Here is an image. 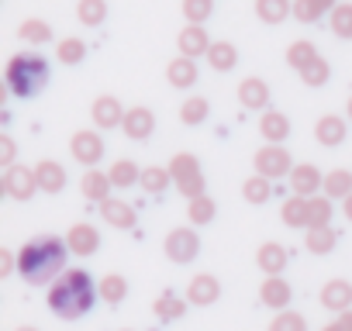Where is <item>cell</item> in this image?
Listing matches in <instances>:
<instances>
[{
    "label": "cell",
    "instance_id": "6da1fadb",
    "mask_svg": "<svg viewBox=\"0 0 352 331\" xmlns=\"http://www.w3.org/2000/svg\"><path fill=\"white\" fill-rule=\"evenodd\" d=\"M69 255V242L56 238V235H38L32 242H25V249L18 252V273L28 283H49Z\"/></svg>",
    "mask_w": 352,
    "mask_h": 331
},
{
    "label": "cell",
    "instance_id": "7a4b0ae2",
    "mask_svg": "<svg viewBox=\"0 0 352 331\" xmlns=\"http://www.w3.org/2000/svg\"><path fill=\"white\" fill-rule=\"evenodd\" d=\"M94 300H97V290H94V279H90L87 269H69V273H63V276L52 283V290H49V307H52V314H59L63 321H76V317L90 314Z\"/></svg>",
    "mask_w": 352,
    "mask_h": 331
},
{
    "label": "cell",
    "instance_id": "3957f363",
    "mask_svg": "<svg viewBox=\"0 0 352 331\" xmlns=\"http://www.w3.org/2000/svg\"><path fill=\"white\" fill-rule=\"evenodd\" d=\"M49 80V62L38 52H18L8 62V87L18 97H35Z\"/></svg>",
    "mask_w": 352,
    "mask_h": 331
},
{
    "label": "cell",
    "instance_id": "277c9868",
    "mask_svg": "<svg viewBox=\"0 0 352 331\" xmlns=\"http://www.w3.org/2000/svg\"><path fill=\"white\" fill-rule=\"evenodd\" d=\"M169 173L176 180V187H180L187 197H201L204 190V176H201V162L194 155H176L173 166H169Z\"/></svg>",
    "mask_w": 352,
    "mask_h": 331
},
{
    "label": "cell",
    "instance_id": "5b68a950",
    "mask_svg": "<svg viewBox=\"0 0 352 331\" xmlns=\"http://www.w3.org/2000/svg\"><path fill=\"white\" fill-rule=\"evenodd\" d=\"M38 187V176L35 170H28V166H11V170L4 173V194L14 197V201H32Z\"/></svg>",
    "mask_w": 352,
    "mask_h": 331
},
{
    "label": "cell",
    "instance_id": "8992f818",
    "mask_svg": "<svg viewBox=\"0 0 352 331\" xmlns=\"http://www.w3.org/2000/svg\"><path fill=\"white\" fill-rule=\"evenodd\" d=\"M166 255L173 259V262H190L194 255H197V249H201V242H197V235L190 231V228H176V231H169L166 235Z\"/></svg>",
    "mask_w": 352,
    "mask_h": 331
},
{
    "label": "cell",
    "instance_id": "52a82bcc",
    "mask_svg": "<svg viewBox=\"0 0 352 331\" xmlns=\"http://www.w3.org/2000/svg\"><path fill=\"white\" fill-rule=\"evenodd\" d=\"M256 173L259 176H283V173H290V155H287V148H280V145H266V148H259V155H256Z\"/></svg>",
    "mask_w": 352,
    "mask_h": 331
},
{
    "label": "cell",
    "instance_id": "ba28073f",
    "mask_svg": "<svg viewBox=\"0 0 352 331\" xmlns=\"http://www.w3.org/2000/svg\"><path fill=\"white\" fill-rule=\"evenodd\" d=\"M166 80H169L176 90H187V87H194V83H197V62H194L190 56L173 59V62L166 66Z\"/></svg>",
    "mask_w": 352,
    "mask_h": 331
},
{
    "label": "cell",
    "instance_id": "9c48e42d",
    "mask_svg": "<svg viewBox=\"0 0 352 331\" xmlns=\"http://www.w3.org/2000/svg\"><path fill=\"white\" fill-rule=\"evenodd\" d=\"M176 42H180V52H184V56H190V59L208 56V49H211V38H208V32H204L201 25H187Z\"/></svg>",
    "mask_w": 352,
    "mask_h": 331
},
{
    "label": "cell",
    "instance_id": "30bf717a",
    "mask_svg": "<svg viewBox=\"0 0 352 331\" xmlns=\"http://www.w3.org/2000/svg\"><path fill=\"white\" fill-rule=\"evenodd\" d=\"M73 155H76L83 166H94V162H100L104 145H100V138H97L94 131H76V135H73Z\"/></svg>",
    "mask_w": 352,
    "mask_h": 331
},
{
    "label": "cell",
    "instance_id": "8fae6325",
    "mask_svg": "<svg viewBox=\"0 0 352 331\" xmlns=\"http://www.w3.org/2000/svg\"><path fill=\"white\" fill-rule=\"evenodd\" d=\"M121 124H124V135H128V138H148L152 128H155V117H152L148 107H131Z\"/></svg>",
    "mask_w": 352,
    "mask_h": 331
},
{
    "label": "cell",
    "instance_id": "7c38bea8",
    "mask_svg": "<svg viewBox=\"0 0 352 331\" xmlns=\"http://www.w3.org/2000/svg\"><path fill=\"white\" fill-rule=\"evenodd\" d=\"M239 100L249 107V111H259V107H266L270 104V87L263 83V80H242L239 83Z\"/></svg>",
    "mask_w": 352,
    "mask_h": 331
},
{
    "label": "cell",
    "instance_id": "4fadbf2b",
    "mask_svg": "<svg viewBox=\"0 0 352 331\" xmlns=\"http://www.w3.org/2000/svg\"><path fill=\"white\" fill-rule=\"evenodd\" d=\"M35 176H38V187H42L45 194H56V190H63V187H66V170H63L59 162H52V159L38 162Z\"/></svg>",
    "mask_w": 352,
    "mask_h": 331
},
{
    "label": "cell",
    "instance_id": "5bb4252c",
    "mask_svg": "<svg viewBox=\"0 0 352 331\" xmlns=\"http://www.w3.org/2000/svg\"><path fill=\"white\" fill-rule=\"evenodd\" d=\"M94 121H97L100 128H114V124L124 121V111H121V104H118L114 97H97V100H94Z\"/></svg>",
    "mask_w": 352,
    "mask_h": 331
},
{
    "label": "cell",
    "instance_id": "9a60e30c",
    "mask_svg": "<svg viewBox=\"0 0 352 331\" xmlns=\"http://www.w3.org/2000/svg\"><path fill=\"white\" fill-rule=\"evenodd\" d=\"M314 135H318V141H321V145L335 148V145H342V138H345V121H342V117H335V114H324V117L318 121Z\"/></svg>",
    "mask_w": 352,
    "mask_h": 331
},
{
    "label": "cell",
    "instance_id": "2e32d148",
    "mask_svg": "<svg viewBox=\"0 0 352 331\" xmlns=\"http://www.w3.org/2000/svg\"><path fill=\"white\" fill-rule=\"evenodd\" d=\"M100 214L111 221V228H135V211L124 201H100Z\"/></svg>",
    "mask_w": 352,
    "mask_h": 331
},
{
    "label": "cell",
    "instance_id": "e0dca14e",
    "mask_svg": "<svg viewBox=\"0 0 352 331\" xmlns=\"http://www.w3.org/2000/svg\"><path fill=\"white\" fill-rule=\"evenodd\" d=\"M208 62H211V69L228 73V69H235L239 52H235V45H232V42H211V49H208Z\"/></svg>",
    "mask_w": 352,
    "mask_h": 331
},
{
    "label": "cell",
    "instance_id": "ac0fdd59",
    "mask_svg": "<svg viewBox=\"0 0 352 331\" xmlns=\"http://www.w3.org/2000/svg\"><path fill=\"white\" fill-rule=\"evenodd\" d=\"M97 245H100V238L90 225H76L69 231V252L73 255H90V252H97Z\"/></svg>",
    "mask_w": 352,
    "mask_h": 331
},
{
    "label": "cell",
    "instance_id": "d6986e66",
    "mask_svg": "<svg viewBox=\"0 0 352 331\" xmlns=\"http://www.w3.org/2000/svg\"><path fill=\"white\" fill-rule=\"evenodd\" d=\"M349 300H352V290H349L345 279H331V283L321 290V304H324L328 310H345Z\"/></svg>",
    "mask_w": 352,
    "mask_h": 331
},
{
    "label": "cell",
    "instance_id": "ffe728a7",
    "mask_svg": "<svg viewBox=\"0 0 352 331\" xmlns=\"http://www.w3.org/2000/svg\"><path fill=\"white\" fill-rule=\"evenodd\" d=\"M290 11H294L290 0H256V14H259L266 25H280Z\"/></svg>",
    "mask_w": 352,
    "mask_h": 331
},
{
    "label": "cell",
    "instance_id": "44dd1931",
    "mask_svg": "<svg viewBox=\"0 0 352 331\" xmlns=\"http://www.w3.org/2000/svg\"><path fill=\"white\" fill-rule=\"evenodd\" d=\"M263 304L266 307H287L290 304V286L283 283V279H276V276H270L266 283H263Z\"/></svg>",
    "mask_w": 352,
    "mask_h": 331
},
{
    "label": "cell",
    "instance_id": "7402d4cb",
    "mask_svg": "<svg viewBox=\"0 0 352 331\" xmlns=\"http://www.w3.org/2000/svg\"><path fill=\"white\" fill-rule=\"evenodd\" d=\"M324 11H335V0H297L294 4L297 21H318Z\"/></svg>",
    "mask_w": 352,
    "mask_h": 331
},
{
    "label": "cell",
    "instance_id": "603a6c76",
    "mask_svg": "<svg viewBox=\"0 0 352 331\" xmlns=\"http://www.w3.org/2000/svg\"><path fill=\"white\" fill-rule=\"evenodd\" d=\"M107 190H111V176H107V173H97V170L83 173V197H90V201H107Z\"/></svg>",
    "mask_w": 352,
    "mask_h": 331
},
{
    "label": "cell",
    "instance_id": "cb8c5ba5",
    "mask_svg": "<svg viewBox=\"0 0 352 331\" xmlns=\"http://www.w3.org/2000/svg\"><path fill=\"white\" fill-rule=\"evenodd\" d=\"M290 183H294V190L304 197V194H314V190H318L321 176H318V170H314V166H297V170L290 173Z\"/></svg>",
    "mask_w": 352,
    "mask_h": 331
},
{
    "label": "cell",
    "instance_id": "d4e9b609",
    "mask_svg": "<svg viewBox=\"0 0 352 331\" xmlns=\"http://www.w3.org/2000/svg\"><path fill=\"white\" fill-rule=\"evenodd\" d=\"M218 279L214 276H197L194 283H190V300L194 304H214L218 300Z\"/></svg>",
    "mask_w": 352,
    "mask_h": 331
},
{
    "label": "cell",
    "instance_id": "484cf974",
    "mask_svg": "<svg viewBox=\"0 0 352 331\" xmlns=\"http://www.w3.org/2000/svg\"><path fill=\"white\" fill-rule=\"evenodd\" d=\"M287 135H290V124H287V117H283V114H276V111H270V114L263 117V138L280 145Z\"/></svg>",
    "mask_w": 352,
    "mask_h": 331
},
{
    "label": "cell",
    "instance_id": "4316f807",
    "mask_svg": "<svg viewBox=\"0 0 352 331\" xmlns=\"http://www.w3.org/2000/svg\"><path fill=\"white\" fill-rule=\"evenodd\" d=\"M259 266H263L270 276H276V273L287 266V252H283V245H273V242L263 245V249H259Z\"/></svg>",
    "mask_w": 352,
    "mask_h": 331
},
{
    "label": "cell",
    "instance_id": "83f0119b",
    "mask_svg": "<svg viewBox=\"0 0 352 331\" xmlns=\"http://www.w3.org/2000/svg\"><path fill=\"white\" fill-rule=\"evenodd\" d=\"M169 180H173V173H166V170H159V166H152V170H145V173L138 176V187H142L145 194H162Z\"/></svg>",
    "mask_w": 352,
    "mask_h": 331
},
{
    "label": "cell",
    "instance_id": "f1b7e54d",
    "mask_svg": "<svg viewBox=\"0 0 352 331\" xmlns=\"http://www.w3.org/2000/svg\"><path fill=\"white\" fill-rule=\"evenodd\" d=\"M76 14H80V21H83V25L97 28V25L107 18V4H104V0H80Z\"/></svg>",
    "mask_w": 352,
    "mask_h": 331
},
{
    "label": "cell",
    "instance_id": "f546056e",
    "mask_svg": "<svg viewBox=\"0 0 352 331\" xmlns=\"http://www.w3.org/2000/svg\"><path fill=\"white\" fill-rule=\"evenodd\" d=\"M318 59V49L311 45V42H294L290 49H287V62L294 66V69H304V66H311Z\"/></svg>",
    "mask_w": 352,
    "mask_h": 331
},
{
    "label": "cell",
    "instance_id": "4dcf8cb0",
    "mask_svg": "<svg viewBox=\"0 0 352 331\" xmlns=\"http://www.w3.org/2000/svg\"><path fill=\"white\" fill-rule=\"evenodd\" d=\"M107 176H111V183H114V187H131V183H138V176H142V173L135 170V162L121 159V162H114V166H111V173H107Z\"/></svg>",
    "mask_w": 352,
    "mask_h": 331
},
{
    "label": "cell",
    "instance_id": "1f68e13d",
    "mask_svg": "<svg viewBox=\"0 0 352 331\" xmlns=\"http://www.w3.org/2000/svg\"><path fill=\"white\" fill-rule=\"evenodd\" d=\"M304 245H307L314 255H324V252H331L335 235H331V228H311V231H307V238H304Z\"/></svg>",
    "mask_w": 352,
    "mask_h": 331
},
{
    "label": "cell",
    "instance_id": "d6a6232c",
    "mask_svg": "<svg viewBox=\"0 0 352 331\" xmlns=\"http://www.w3.org/2000/svg\"><path fill=\"white\" fill-rule=\"evenodd\" d=\"M56 56H59V62L76 66V62H83L87 49H83V42H80V38H63V42H59V49H56Z\"/></svg>",
    "mask_w": 352,
    "mask_h": 331
},
{
    "label": "cell",
    "instance_id": "836d02e7",
    "mask_svg": "<svg viewBox=\"0 0 352 331\" xmlns=\"http://www.w3.org/2000/svg\"><path fill=\"white\" fill-rule=\"evenodd\" d=\"M331 32L338 38H352V4H338L331 11Z\"/></svg>",
    "mask_w": 352,
    "mask_h": 331
},
{
    "label": "cell",
    "instance_id": "e575fe53",
    "mask_svg": "<svg viewBox=\"0 0 352 331\" xmlns=\"http://www.w3.org/2000/svg\"><path fill=\"white\" fill-rule=\"evenodd\" d=\"M214 11V0H184V14L190 25H204Z\"/></svg>",
    "mask_w": 352,
    "mask_h": 331
},
{
    "label": "cell",
    "instance_id": "d590c367",
    "mask_svg": "<svg viewBox=\"0 0 352 331\" xmlns=\"http://www.w3.org/2000/svg\"><path fill=\"white\" fill-rule=\"evenodd\" d=\"M324 190H328V197H349V194H352V173L335 170V173L324 180Z\"/></svg>",
    "mask_w": 352,
    "mask_h": 331
},
{
    "label": "cell",
    "instance_id": "8d00e7d4",
    "mask_svg": "<svg viewBox=\"0 0 352 331\" xmlns=\"http://www.w3.org/2000/svg\"><path fill=\"white\" fill-rule=\"evenodd\" d=\"M283 221H287L290 228H304V225H307V201H300V197L287 201V204H283Z\"/></svg>",
    "mask_w": 352,
    "mask_h": 331
},
{
    "label": "cell",
    "instance_id": "74e56055",
    "mask_svg": "<svg viewBox=\"0 0 352 331\" xmlns=\"http://www.w3.org/2000/svg\"><path fill=\"white\" fill-rule=\"evenodd\" d=\"M211 218H214V201L204 197V194L201 197H190V221L194 225H208Z\"/></svg>",
    "mask_w": 352,
    "mask_h": 331
},
{
    "label": "cell",
    "instance_id": "f35d334b",
    "mask_svg": "<svg viewBox=\"0 0 352 331\" xmlns=\"http://www.w3.org/2000/svg\"><path fill=\"white\" fill-rule=\"evenodd\" d=\"M328 218H331V207L328 201H307V228H328Z\"/></svg>",
    "mask_w": 352,
    "mask_h": 331
},
{
    "label": "cell",
    "instance_id": "ab89813d",
    "mask_svg": "<svg viewBox=\"0 0 352 331\" xmlns=\"http://www.w3.org/2000/svg\"><path fill=\"white\" fill-rule=\"evenodd\" d=\"M180 117H184L187 124H201V121L208 117V100H204V97H190V100L180 107Z\"/></svg>",
    "mask_w": 352,
    "mask_h": 331
},
{
    "label": "cell",
    "instance_id": "60d3db41",
    "mask_svg": "<svg viewBox=\"0 0 352 331\" xmlns=\"http://www.w3.org/2000/svg\"><path fill=\"white\" fill-rule=\"evenodd\" d=\"M242 194H245V201L263 204V201H270V180H266V176H252V180H245Z\"/></svg>",
    "mask_w": 352,
    "mask_h": 331
},
{
    "label": "cell",
    "instance_id": "b9f144b4",
    "mask_svg": "<svg viewBox=\"0 0 352 331\" xmlns=\"http://www.w3.org/2000/svg\"><path fill=\"white\" fill-rule=\"evenodd\" d=\"M21 38H25V42H38V45H42V42H49V38H52V28H49L45 21H25V25H21Z\"/></svg>",
    "mask_w": 352,
    "mask_h": 331
},
{
    "label": "cell",
    "instance_id": "7bdbcfd3",
    "mask_svg": "<svg viewBox=\"0 0 352 331\" xmlns=\"http://www.w3.org/2000/svg\"><path fill=\"white\" fill-rule=\"evenodd\" d=\"M300 76H304V83H307V87H321V83L328 80V62L318 56L311 66H304V69H300Z\"/></svg>",
    "mask_w": 352,
    "mask_h": 331
},
{
    "label": "cell",
    "instance_id": "ee69618b",
    "mask_svg": "<svg viewBox=\"0 0 352 331\" xmlns=\"http://www.w3.org/2000/svg\"><path fill=\"white\" fill-rule=\"evenodd\" d=\"M307 324H304V317L300 314H294V310H283V314H276V321L270 324V331H304Z\"/></svg>",
    "mask_w": 352,
    "mask_h": 331
},
{
    "label": "cell",
    "instance_id": "f6af8a7d",
    "mask_svg": "<svg viewBox=\"0 0 352 331\" xmlns=\"http://www.w3.org/2000/svg\"><path fill=\"white\" fill-rule=\"evenodd\" d=\"M100 297L104 300H124V279L121 276H104V283H100Z\"/></svg>",
    "mask_w": 352,
    "mask_h": 331
},
{
    "label": "cell",
    "instance_id": "bcb514c9",
    "mask_svg": "<svg viewBox=\"0 0 352 331\" xmlns=\"http://www.w3.org/2000/svg\"><path fill=\"white\" fill-rule=\"evenodd\" d=\"M180 310H184V304L176 300L173 293H166V297L155 300V314H159V317H169V321H173V317H180Z\"/></svg>",
    "mask_w": 352,
    "mask_h": 331
},
{
    "label": "cell",
    "instance_id": "7dc6e473",
    "mask_svg": "<svg viewBox=\"0 0 352 331\" xmlns=\"http://www.w3.org/2000/svg\"><path fill=\"white\" fill-rule=\"evenodd\" d=\"M0 159H4V162L14 159V141L11 138H0Z\"/></svg>",
    "mask_w": 352,
    "mask_h": 331
},
{
    "label": "cell",
    "instance_id": "c3c4849f",
    "mask_svg": "<svg viewBox=\"0 0 352 331\" xmlns=\"http://www.w3.org/2000/svg\"><path fill=\"white\" fill-rule=\"evenodd\" d=\"M11 273V252H0V276Z\"/></svg>",
    "mask_w": 352,
    "mask_h": 331
},
{
    "label": "cell",
    "instance_id": "681fc988",
    "mask_svg": "<svg viewBox=\"0 0 352 331\" xmlns=\"http://www.w3.org/2000/svg\"><path fill=\"white\" fill-rule=\"evenodd\" d=\"M338 328H342V331H352V310H345V314H342Z\"/></svg>",
    "mask_w": 352,
    "mask_h": 331
},
{
    "label": "cell",
    "instance_id": "f907efd6",
    "mask_svg": "<svg viewBox=\"0 0 352 331\" xmlns=\"http://www.w3.org/2000/svg\"><path fill=\"white\" fill-rule=\"evenodd\" d=\"M345 218H349V221H352V194H349V197H345Z\"/></svg>",
    "mask_w": 352,
    "mask_h": 331
},
{
    "label": "cell",
    "instance_id": "816d5d0a",
    "mask_svg": "<svg viewBox=\"0 0 352 331\" xmlns=\"http://www.w3.org/2000/svg\"><path fill=\"white\" fill-rule=\"evenodd\" d=\"M321 331H342V328H338V324H328V328H321Z\"/></svg>",
    "mask_w": 352,
    "mask_h": 331
},
{
    "label": "cell",
    "instance_id": "f5cc1de1",
    "mask_svg": "<svg viewBox=\"0 0 352 331\" xmlns=\"http://www.w3.org/2000/svg\"><path fill=\"white\" fill-rule=\"evenodd\" d=\"M349 117H352V100H349Z\"/></svg>",
    "mask_w": 352,
    "mask_h": 331
},
{
    "label": "cell",
    "instance_id": "db71d44e",
    "mask_svg": "<svg viewBox=\"0 0 352 331\" xmlns=\"http://www.w3.org/2000/svg\"><path fill=\"white\" fill-rule=\"evenodd\" d=\"M21 331H35V328H21Z\"/></svg>",
    "mask_w": 352,
    "mask_h": 331
}]
</instances>
